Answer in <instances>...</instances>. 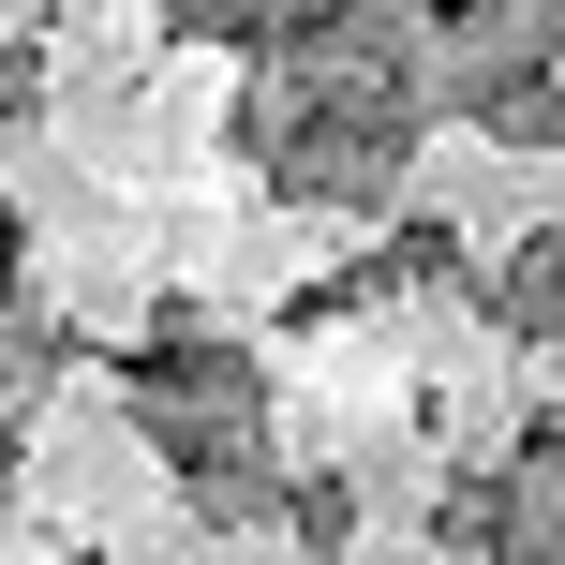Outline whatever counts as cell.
<instances>
[{"label":"cell","mask_w":565,"mask_h":565,"mask_svg":"<svg viewBox=\"0 0 565 565\" xmlns=\"http://www.w3.org/2000/svg\"><path fill=\"white\" fill-rule=\"evenodd\" d=\"M0 254H15V224H0Z\"/></svg>","instance_id":"obj_2"},{"label":"cell","mask_w":565,"mask_h":565,"mask_svg":"<svg viewBox=\"0 0 565 565\" xmlns=\"http://www.w3.org/2000/svg\"><path fill=\"white\" fill-rule=\"evenodd\" d=\"M507 298H521V328H565V238H536V254H521Z\"/></svg>","instance_id":"obj_1"}]
</instances>
